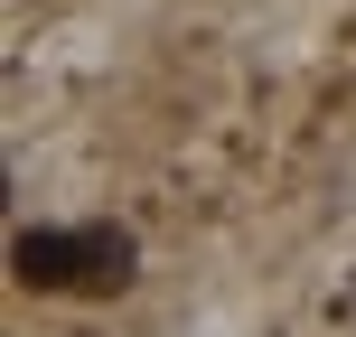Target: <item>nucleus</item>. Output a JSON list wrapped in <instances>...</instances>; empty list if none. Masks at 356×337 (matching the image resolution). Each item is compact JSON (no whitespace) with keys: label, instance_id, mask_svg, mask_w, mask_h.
I'll return each instance as SVG.
<instances>
[{"label":"nucleus","instance_id":"obj_1","mask_svg":"<svg viewBox=\"0 0 356 337\" xmlns=\"http://www.w3.org/2000/svg\"><path fill=\"white\" fill-rule=\"evenodd\" d=\"M131 263H141V244H131L122 225H85V234H56V225H29L10 244V272L29 290H122Z\"/></svg>","mask_w":356,"mask_h":337}]
</instances>
